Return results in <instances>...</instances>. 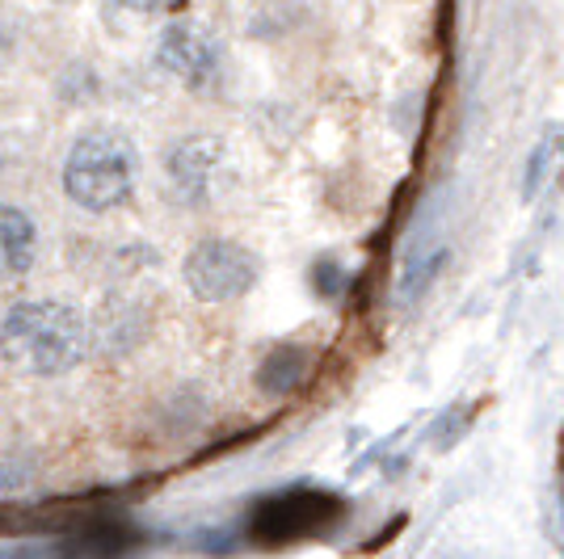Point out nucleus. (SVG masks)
Listing matches in <instances>:
<instances>
[{
	"label": "nucleus",
	"instance_id": "1",
	"mask_svg": "<svg viewBox=\"0 0 564 559\" xmlns=\"http://www.w3.org/2000/svg\"><path fill=\"white\" fill-rule=\"evenodd\" d=\"M94 350V328L64 299H22L0 316V353L13 371L59 379Z\"/></svg>",
	"mask_w": 564,
	"mask_h": 559
},
{
	"label": "nucleus",
	"instance_id": "2",
	"mask_svg": "<svg viewBox=\"0 0 564 559\" xmlns=\"http://www.w3.org/2000/svg\"><path fill=\"white\" fill-rule=\"evenodd\" d=\"M59 186L72 207L89 210V215L122 210L140 186V147L122 127H110V122L89 127L72 140Z\"/></svg>",
	"mask_w": 564,
	"mask_h": 559
},
{
	"label": "nucleus",
	"instance_id": "3",
	"mask_svg": "<svg viewBox=\"0 0 564 559\" xmlns=\"http://www.w3.org/2000/svg\"><path fill=\"white\" fill-rule=\"evenodd\" d=\"M346 517V501L341 492L329 489H279L258 496L249 513H245V530L253 542H270V547H282V542H300V538L325 535L337 522Z\"/></svg>",
	"mask_w": 564,
	"mask_h": 559
},
{
	"label": "nucleus",
	"instance_id": "4",
	"mask_svg": "<svg viewBox=\"0 0 564 559\" xmlns=\"http://www.w3.org/2000/svg\"><path fill=\"white\" fill-rule=\"evenodd\" d=\"M182 282L198 304H232L261 282V256L232 235H207L182 261Z\"/></svg>",
	"mask_w": 564,
	"mask_h": 559
},
{
	"label": "nucleus",
	"instance_id": "5",
	"mask_svg": "<svg viewBox=\"0 0 564 559\" xmlns=\"http://www.w3.org/2000/svg\"><path fill=\"white\" fill-rule=\"evenodd\" d=\"M156 68L169 72L194 97H212L224 89L228 55H224V43L212 25L173 18L156 39Z\"/></svg>",
	"mask_w": 564,
	"mask_h": 559
},
{
	"label": "nucleus",
	"instance_id": "6",
	"mask_svg": "<svg viewBox=\"0 0 564 559\" xmlns=\"http://www.w3.org/2000/svg\"><path fill=\"white\" fill-rule=\"evenodd\" d=\"M224 168H228V147L215 135H186L165 152V177L186 207L212 202Z\"/></svg>",
	"mask_w": 564,
	"mask_h": 559
},
{
	"label": "nucleus",
	"instance_id": "7",
	"mask_svg": "<svg viewBox=\"0 0 564 559\" xmlns=\"http://www.w3.org/2000/svg\"><path fill=\"white\" fill-rule=\"evenodd\" d=\"M148 311L143 304L135 299H106V304L97 307V325H94V337L97 346L106 353H115V358H127V353H135L148 341Z\"/></svg>",
	"mask_w": 564,
	"mask_h": 559
},
{
	"label": "nucleus",
	"instance_id": "8",
	"mask_svg": "<svg viewBox=\"0 0 564 559\" xmlns=\"http://www.w3.org/2000/svg\"><path fill=\"white\" fill-rule=\"evenodd\" d=\"M39 256V223L22 207L0 202V286L30 274Z\"/></svg>",
	"mask_w": 564,
	"mask_h": 559
},
{
	"label": "nucleus",
	"instance_id": "9",
	"mask_svg": "<svg viewBox=\"0 0 564 559\" xmlns=\"http://www.w3.org/2000/svg\"><path fill=\"white\" fill-rule=\"evenodd\" d=\"M307 371H312V350L295 346V341H282L265 353L253 371V387L261 396H295L304 387Z\"/></svg>",
	"mask_w": 564,
	"mask_h": 559
},
{
	"label": "nucleus",
	"instance_id": "10",
	"mask_svg": "<svg viewBox=\"0 0 564 559\" xmlns=\"http://www.w3.org/2000/svg\"><path fill=\"white\" fill-rule=\"evenodd\" d=\"M561 164H564V122H547L543 135L535 140V147L527 152V164H522V198L535 202L543 194V186L556 177Z\"/></svg>",
	"mask_w": 564,
	"mask_h": 559
},
{
	"label": "nucleus",
	"instance_id": "11",
	"mask_svg": "<svg viewBox=\"0 0 564 559\" xmlns=\"http://www.w3.org/2000/svg\"><path fill=\"white\" fill-rule=\"evenodd\" d=\"M447 256H451L447 244H430V249L409 256V261H404V270H400V282H397L400 304H417L425 291H430V282L443 274Z\"/></svg>",
	"mask_w": 564,
	"mask_h": 559
},
{
	"label": "nucleus",
	"instance_id": "12",
	"mask_svg": "<svg viewBox=\"0 0 564 559\" xmlns=\"http://www.w3.org/2000/svg\"><path fill=\"white\" fill-rule=\"evenodd\" d=\"M55 94L64 106H85V101H94L101 94V80H97V72L89 64H68V68L59 72V80H55Z\"/></svg>",
	"mask_w": 564,
	"mask_h": 559
},
{
	"label": "nucleus",
	"instance_id": "13",
	"mask_svg": "<svg viewBox=\"0 0 564 559\" xmlns=\"http://www.w3.org/2000/svg\"><path fill=\"white\" fill-rule=\"evenodd\" d=\"M34 480H39V463L30 454H0V496L34 489Z\"/></svg>",
	"mask_w": 564,
	"mask_h": 559
},
{
	"label": "nucleus",
	"instance_id": "14",
	"mask_svg": "<svg viewBox=\"0 0 564 559\" xmlns=\"http://www.w3.org/2000/svg\"><path fill=\"white\" fill-rule=\"evenodd\" d=\"M468 425H471L468 404H455V408H447L443 417L434 420V450H451V446L468 434Z\"/></svg>",
	"mask_w": 564,
	"mask_h": 559
},
{
	"label": "nucleus",
	"instance_id": "15",
	"mask_svg": "<svg viewBox=\"0 0 564 559\" xmlns=\"http://www.w3.org/2000/svg\"><path fill=\"white\" fill-rule=\"evenodd\" d=\"M312 286H316L321 299H341V291L350 286V274H346L333 256H321V261L312 265Z\"/></svg>",
	"mask_w": 564,
	"mask_h": 559
},
{
	"label": "nucleus",
	"instance_id": "16",
	"mask_svg": "<svg viewBox=\"0 0 564 559\" xmlns=\"http://www.w3.org/2000/svg\"><path fill=\"white\" fill-rule=\"evenodd\" d=\"M106 4L118 13H131V18H165L182 0H106Z\"/></svg>",
	"mask_w": 564,
	"mask_h": 559
},
{
	"label": "nucleus",
	"instance_id": "17",
	"mask_svg": "<svg viewBox=\"0 0 564 559\" xmlns=\"http://www.w3.org/2000/svg\"><path fill=\"white\" fill-rule=\"evenodd\" d=\"M18 51H22V34H18V25L0 18V76L18 64Z\"/></svg>",
	"mask_w": 564,
	"mask_h": 559
},
{
	"label": "nucleus",
	"instance_id": "18",
	"mask_svg": "<svg viewBox=\"0 0 564 559\" xmlns=\"http://www.w3.org/2000/svg\"><path fill=\"white\" fill-rule=\"evenodd\" d=\"M51 4H76V0H51Z\"/></svg>",
	"mask_w": 564,
	"mask_h": 559
}]
</instances>
